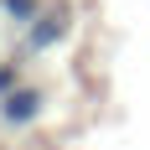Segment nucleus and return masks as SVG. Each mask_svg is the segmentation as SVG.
Returning a JSON list of instances; mask_svg holds the SVG:
<instances>
[{"mask_svg":"<svg viewBox=\"0 0 150 150\" xmlns=\"http://www.w3.org/2000/svg\"><path fill=\"white\" fill-rule=\"evenodd\" d=\"M36 109H42V93H11V98H5V119H31V114H36Z\"/></svg>","mask_w":150,"mask_h":150,"instance_id":"f257e3e1","label":"nucleus"}]
</instances>
